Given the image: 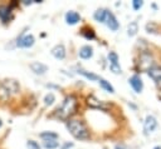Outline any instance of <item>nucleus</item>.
<instances>
[{"label":"nucleus","mask_w":161,"mask_h":149,"mask_svg":"<svg viewBox=\"0 0 161 149\" xmlns=\"http://www.w3.org/2000/svg\"><path fill=\"white\" fill-rule=\"evenodd\" d=\"M75 109H77V99L73 96V95H69L67 96L62 104L57 108L55 110V116L62 119V120H65L68 119L70 115H73L75 113Z\"/></svg>","instance_id":"1"},{"label":"nucleus","mask_w":161,"mask_h":149,"mask_svg":"<svg viewBox=\"0 0 161 149\" xmlns=\"http://www.w3.org/2000/svg\"><path fill=\"white\" fill-rule=\"evenodd\" d=\"M67 128H68L69 133L77 139H87L88 138V130L80 120H74V119L68 120Z\"/></svg>","instance_id":"2"},{"label":"nucleus","mask_w":161,"mask_h":149,"mask_svg":"<svg viewBox=\"0 0 161 149\" xmlns=\"http://www.w3.org/2000/svg\"><path fill=\"white\" fill-rule=\"evenodd\" d=\"M19 91V84L15 80H4L0 83V99L6 100Z\"/></svg>","instance_id":"3"},{"label":"nucleus","mask_w":161,"mask_h":149,"mask_svg":"<svg viewBox=\"0 0 161 149\" xmlns=\"http://www.w3.org/2000/svg\"><path fill=\"white\" fill-rule=\"evenodd\" d=\"M108 60H109V69H111V71H113L114 74H119L121 73V66L118 64V55L114 51H111L108 54Z\"/></svg>","instance_id":"4"},{"label":"nucleus","mask_w":161,"mask_h":149,"mask_svg":"<svg viewBox=\"0 0 161 149\" xmlns=\"http://www.w3.org/2000/svg\"><path fill=\"white\" fill-rule=\"evenodd\" d=\"M34 36L31 34H28V35H21L20 38H18L16 40V46L19 48H30L33 44H34Z\"/></svg>","instance_id":"5"},{"label":"nucleus","mask_w":161,"mask_h":149,"mask_svg":"<svg viewBox=\"0 0 161 149\" xmlns=\"http://www.w3.org/2000/svg\"><path fill=\"white\" fill-rule=\"evenodd\" d=\"M157 126V121L155 119V116L152 115H147L146 119H145V123H143V131L145 134H150L152 133Z\"/></svg>","instance_id":"6"},{"label":"nucleus","mask_w":161,"mask_h":149,"mask_svg":"<svg viewBox=\"0 0 161 149\" xmlns=\"http://www.w3.org/2000/svg\"><path fill=\"white\" fill-rule=\"evenodd\" d=\"M148 75L150 78L156 83L157 86L161 88V68L160 66H153V68H150L148 69Z\"/></svg>","instance_id":"7"},{"label":"nucleus","mask_w":161,"mask_h":149,"mask_svg":"<svg viewBox=\"0 0 161 149\" xmlns=\"http://www.w3.org/2000/svg\"><path fill=\"white\" fill-rule=\"evenodd\" d=\"M104 23L107 24V26L111 29V30H113V31H116L117 29H118V21H117V19H116V16L111 13V11H107V15H106V20H104Z\"/></svg>","instance_id":"8"},{"label":"nucleus","mask_w":161,"mask_h":149,"mask_svg":"<svg viewBox=\"0 0 161 149\" xmlns=\"http://www.w3.org/2000/svg\"><path fill=\"white\" fill-rule=\"evenodd\" d=\"M128 81H130L131 86L133 88V90H135L136 93H141V90H142V88H143V84H142V80H141V78H140L138 75H132Z\"/></svg>","instance_id":"9"},{"label":"nucleus","mask_w":161,"mask_h":149,"mask_svg":"<svg viewBox=\"0 0 161 149\" xmlns=\"http://www.w3.org/2000/svg\"><path fill=\"white\" fill-rule=\"evenodd\" d=\"M52 55L57 59H64L65 56V48L63 44H58L52 49Z\"/></svg>","instance_id":"10"},{"label":"nucleus","mask_w":161,"mask_h":149,"mask_svg":"<svg viewBox=\"0 0 161 149\" xmlns=\"http://www.w3.org/2000/svg\"><path fill=\"white\" fill-rule=\"evenodd\" d=\"M30 69H31V71H34L35 74H44L47 70H48V66L45 65V64H43V63H39V61H34V63H31L30 64Z\"/></svg>","instance_id":"11"},{"label":"nucleus","mask_w":161,"mask_h":149,"mask_svg":"<svg viewBox=\"0 0 161 149\" xmlns=\"http://www.w3.org/2000/svg\"><path fill=\"white\" fill-rule=\"evenodd\" d=\"M0 19L3 23H8L11 19V8L6 5L0 6Z\"/></svg>","instance_id":"12"},{"label":"nucleus","mask_w":161,"mask_h":149,"mask_svg":"<svg viewBox=\"0 0 161 149\" xmlns=\"http://www.w3.org/2000/svg\"><path fill=\"white\" fill-rule=\"evenodd\" d=\"M79 20H80V15H79L78 13H75V11H68V13L65 14V21H67V24H69V25H74V24H77Z\"/></svg>","instance_id":"13"},{"label":"nucleus","mask_w":161,"mask_h":149,"mask_svg":"<svg viewBox=\"0 0 161 149\" xmlns=\"http://www.w3.org/2000/svg\"><path fill=\"white\" fill-rule=\"evenodd\" d=\"M92 55H93V49H92V46L84 45V46H82V48L79 49V56H80L82 59H89Z\"/></svg>","instance_id":"14"},{"label":"nucleus","mask_w":161,"mask_h":149,"mask_svg":"<svg viewBox=\"0 0 161 149\" xmlns=\"http://www.w3.org/2000/svg\"><path fill=\"white\" fill-rule=\"evenodd\" d=\"M87 103H88V105L89 106H92V108H104V105H103V103L101 101V100H98L96 96H93V95H91V96H88V99H87Z\"/></svg>","instance_id":"15"},{"label":"nucleus","mask_w":161,"mask_h":149,"mask_svg":"<svg viewBox=\"0 0 161 149\" xmlns=\"http://www.w3.org/2000/svg\"><path fill=\"white\" fill-rule=\"evenodd\" d=\"M107 11H108V10H106V9H98V10L94 13L93 16H94V19H96L97 21H99V23H104Z\"/></svg>","instance_id":"16"},{"label":"nucleus","mask_w":161,"mask_h":149,"mask_svg":"<svg viewBox=\"0 0 161 149\" xmlns=\"http://www.w3.org/2000/svg\"><path fill=\"white\" fill-rule=\"evenodd\" d=\"M98 83L101 84V86L104 89V90H107V91H109V93H114V89H113V86L107 81V80H104V79H102V78H99L98 79Z\"/></svg>","instance_id":"17"},{"label":"nucleus","mask_w":161,"mask_h":149,"mask_svg":"<svg viewBox=\"0 0 161 149\" xmlns=\"http://www.w3.org/2000/svg\"><path fill=\"white\" fill-rule=\"evenodd\" d=\"M78 73L79 74H82L83 76H86V78H88V79H91V80H98L99 79V76H97L96 74H93V73H88L87 70H84V69H78Z\"/></svg>","instance_id":"18"},{"label":"nucleus","mask_w":161,"mask_h":149,"mask_svg":"<svg viewBox=\"0 0 161 149\" xmlns=\"http://www.w3.org/2000/svg\"><path fill=\"white\" fill-rule=\"evenodd\" d=\"M59 143L55 139H49V140H44V148L47 149H55L58 148Z\"/></svg>","instance_id":"19"},{"label":"nucleus","mask_w":161,"mask_h":149,"mask_svg":"<svg viewBox=\"0 0 161 149\" xmlns=\"http://www.w3.org/2000/svg\"><path fill=\"white\" fill-rule=\"evenodd\" d=\"M137 30H138L137 23H136V21L130 23V25H128V35H130V36H133V35L137 33Z\"/></svg>","instance_id":"20"},{"label":"nucleus","mask_w":161,"mask_h":149,"mask_svg":"<svg viewBox=\"0 0 161 149\" xmlns=\"http://www.w3.org/2000/svg\"><path fill=\"white\" fill-rule=\"evenodd\" d=\"M40 138H43L45 140H49V139H57L58 135L55 133H52V131H44V133L40 134Z\"/></svg>","instance_id":"21"},{"label":"nucleus","mask_w":161,"mask_h":149,"mask_svg":"<svg viewBox=\"0 0 161 149\" xmlns=\"http://www.w3.org/2000/svg\"><path fill=\"white\" fill-rule=\"evenodd\" d=\"M54 100H55L54 94H53V93H48V94L45 95V98H44V104H45V105H52V104L54 103Z\"/></svg>","instance_id":"22"},{"label":"nucleus","mask_w":161,"mask_h":149,"mask_svg":"<svg viewBox=\"0 0 161 149\" xmlns=\"http://www.w3.org/2000/svg\"><path fill=\"white\" fill-rule=\"evenodd\" d=\"M26 146H28L29 149H40L39 144H38L36 141H34V140H29V141L26 143Z\"/></svg>","instance_id":"23"},{"label":"nucleus","mask_w":161,"mask_h":149,"mask_svg":"<svg viewBox=\"0 0 161 149\" xmlns=\"http://www.w3.org/2000/svg\"><path fill=\"white\" fill-rule=\"evenodd\" d=\"M82 33H83V35H84L87 39H93V38H94V33H93L91 29H89V30H83Z\"/></svg>","instance_id":"24"},{"label":"nucleus","mask_w":161,"mask_h":149,"mask_svg":"<svg viewBox=\"0 0 161 149\" xmlns=\"http://www.w3.org/2000/svg\"><path fill=\"white\" fill-rule=\"evenodd\" d=\"M142 4H143V3H142L141 0H133V1H132V5H133V9H135V10H138V9L142 6Z\"/></svg>","instance_id":"25"},{"label":"nucleus","mask_w":161,"mask_h":149,"mask_svg":"<svg viewBox=\"0 0 161 149\" xmlns=\"http://www.w3.org/2000/svg\"><path fill=\"white\" fill-rule=\"evenodd\" d=\"M72 146H73L72 143H65V144L62 146V149H68V148H72Z\"/></svg>","instance_id":"26"},{"label":"nucleus","mask_w":161,"mask_h":149,"mask_svg":"<svg viewBox=\"0 0 161 149\" xmlns=\"http://www.w3.org/2000/svg\"><path fill=\"white\" fill-rule=\"evenodd\" d=\"M153 149H161V146H155Z\"/></svg>","instance_id":"27"},{"label":"nucleus","mask_w":161,"mask_h":149,"mask_svg":"<svg viewBox=\"0 0 161 149\" xmlns=\"http://www.w3.org/2000/svg\"><path fill=\"white\" fill-rule=\"evenodd\" d=\"M1 125H3V121H1V119H0V126H1Z\"/></svg>","instance_id":"28"}]
</instances>
